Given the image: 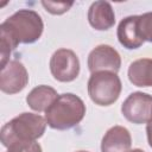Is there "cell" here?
Here are the masks:
<instances>
[{
  "instance_id": "16",
  "label": "cell",
  "mask_w": 152,
  "mask_h": 152,
  "mask_svg": "<svg viewBox=\"0 0 152 152\" xmlns=\"http://www.w3.org/2000/svg\"><path fill=\"white\" fill-rule=\"evenodd\" d=\"M44 8L51 14H63L69 11L72 6V2H56V1H42Z\"/></svg>"
},
{
  "instance_id": "2",
  "label": "cell",
  "mask_w": 152,
  "mask_h": 152,
  "mask_svg": "<svg viewBox=\"0 0 152 152\" xmlns=\"http://www.w3.org/2000/svg\"><path fill=\"white\" fill-rule=\"evenodd\" d=\"M86 115V104L81 97L72 93L58 95L53 103L45 110L48 126L53 129L65 131L78 125Z\"/></svg>"
},
{
  "instance_id": "5",
  "label": "cell",
  "mask_w": 152,
  "mask_h": 152,
  "mask_svg": "<svg viewBox=\"0 0 152 152\" xmlns=\"http://www.w3.org/2000/svg\"><path fill=\"white\" fill-rule=\"evenodd\" d=\"M50 71L59 82H71L80 74V61L76 53L69 49H58L50 59Z\"/></svg>"
},
{
  "instance_id": "20",
  "label": "cell",
  "mask_w": 152,
  "mask_h": 152,
  "mask_svg": "<svg viewBox=\"0 0 152 152\" xmlns=\"http://www.w3.org/2000/svg\"><path fill=\"white\" fill-rule=\"evenodd\" d=\"M6 152H7V151H6Z\"/></svg>"
},
{
  "instance_id": "8",
  "label": "cell",
  "mask_w": 152,
  "mask_h": 152,
  "mask_svg": "<svg viewBox=\"0 0 152 152\" xmlns=\"http://www.w3.org/2000/svg\"><path fill=\"white\" fill-rule=\"evenodd\" d=\"M28 83V74L24 64L19 61H10L1 68L0 89L6 94H17Z\"/></svg>"
},
{
  "instance_id": "11",
  "label": "cell",
  "mask_w": 152,
  "mask_h": 152,
  "mask_svg": "<svg viewBox=\"0 0 152 152\" xmlns=\"http://www.w3.org/2000/svg\"><path fill=\"white\" fill-rule=\"evenodd\" d=\"M138 19L139 15L126 17L119 23L118 26V31H116L118 39L120 44L128 50L138 49L144 44V39L139 33Z\"/></svg>"
},
{
  "instance_id": "14",
  "label": "cell",
  "mask_w": 152,
  "mask_h": 152,
  "mask_svg": "<svg viewBox=\"0 0 152 152\" xmlns=\"http://www.w3.org/2000/svg\"><path fill=\"white\" fill-rule=\"evenodd\" d=\"M138 27L141 38L150 43H152V12H146L139 15Z\"/></svg>"
},
{
  "instance_id": "15",
  "label": "cell",
  "mask_w": 152,
  "mask_h": 152,
  "mask_svg": "<svg viewBox=\"0 0 152 152\" xmlns=\"http://www.w3.org/2000/svg\"><path fill=\"white\" fill-rule=\"evenodd\" d=\"M7 152H43L42 146L37 141H24L11 145Z\"/></svg>"
},
{
  "instance_id": "13",
  "label": "cell",
  "mask_w": 152,
  "mask_h": 152,
  "mask_svg": "<svg viewBox=\"0 0 152 152\" xmlns=\"http://www.w3.org/2000/svg\"><path fill=\"white\" fill-rule=\"evenodd\" d=\"M128 78L133 86L152 87V59L141 58L129 64Z\"/></svg>"
},
{
  "instance_id": "10",
  "label": "cell",
  "mask_w": 152,
  "mask_h": 152,
  "mask_svg": "<svg viewBox=\"0 0 152 152\" xmlns=\"http://www.w3.org/2000/svg\"><path fill=\"white\" fill-rule=\"evenodd\" d=\"M132 145L131 133L122 126L110 127L102 138L101 152H128Z\"/></svg>"
},
{
  "instance_id": "1",
  "label": "cell",
  "mask_w": 152,
  "mask_h": 152,
  "mask_svg": "<svg viewBox=\"0 0 152 152\" xmlns=\"http://www.w3.org/2000/svg\"><path fill=\"white\" fill-rule=\"evenodd\" d=\"M44 30L42 17L33 10H19L0 24L1 38V68L10 59V55L18 44L37 42Z\"/></svg>"
},
{
  "instance_id": "7",
  "label": "cell",
  "mask_w": 152,
  "mask_h": 152,
  "mask_svg": "<svg viewBox=\"0 0 152 152\" xmlns=\"http://www.w3.org/2000/svg\"><path fill=\"white\" fill-rule=\"evenodd\" d=\"M120 66L121 57L119 52L110 45H97L88 56V69L91 74L99 71H112L118 74Z\"/></svg>"
},
{
  "instance_id": "12",
  "label": "cell",
  "mask_w": 152,
  "mask_h": 152,
  "mask_svg": "<svg viewBox=\"0 0 152 152\" xmlns=\"http://www.w3.org/2000/svg\"><path fill=\"white\" fill-rule=\"evenodd\" d=\"M57 97L58 94L52 87L42 84L34 87L27 94L26 102L31 109L36 112H45Z\"/></svg>"
},
{
  "instance_id": "3",
  "label": "cell",
  "mask_w": 152,
  "mask_h": 152,
  "mask_svg": "<svg viewBox=\"0 0 152 152\" xmlns=\"http://www.w3.org/2000/svg\"><path fill=\"white\" fill-rule=\"evenodd\" d=\"M46 125L45 118L39 114L21 113L2 126L0 132L1 142L8 148L15 142L36 141L44 134Z\"/></svg>"
},
{
  "instance_id": "17",
  "label": "cell",
  "mask_w": 152,
  "mask_h": 152,
  "mask_svg": "<svg viewBox=\"0 0 152 152\" xmlns=\"http://www.w3.org/2000/svg\"><path fill=\"white\" fill-rule=\"evenodd\" d=\"M146 134H147L148 145H150L151 148H152V116H151V119L148 120V122L146 124Z\"/></svg>"
},
{
  "instance_id": "4",
  "label": "cell",
  "mask_w": 152,
  "mask_h": 152,
  "mask_svg": "<svg viewBox=\"0 0 152 152\" xmlns=\"http://www.w3.org/2000/svg\"><path fill=\"white\" fill-rule=\"evenodd\" d=\"M122 84L118 74L112 71H99L90 75L88 81V94L91 101L99 106H110L120 96Z\"/></svg>"
},
{
  "instance_id": "19",
  "label": "cell",
  "mask_w": 152,
  "mask_h": 152,
  "mask_svg": "<svg viewBox=\"0 0 152 152\" xmlns=\"http://www.w3.org/2000/svg\"><path fill=\"white\" fill-rule=\"evenodd\" d=\"M77 152H88V151H77Z\"/></svg>"
},
{
  "instance_id": "9",
  "label": "cell",
  "mask_w": 152,
  "mask_h": 152,
  "mask_svg": "<svg viewBox=\"0 0 152 152\" xmlns=\"http://www.w3.org/2000/svg\"><path fill=\"white\" fill-rule=\"evenodd\" d=\"M88 21L97 31H107L115 24V13L108 1H95L88 11Z\"/></svg>"
},
{
  "instance_id": "6",
  "label": "cell",
  "mask_w": 152,
  "mask_h": 152,
  "mask_svg": "<svg viewBox=\"0 0 152 152\" xmlns=\"http://www.w3.org/2000/svg\"><path fill=\"white\" fill-rule=\"evenodd\" d=\"M121 113L132 124H147L152 116V95L134 91L121 104Z\"/></svg>"
},
{
  "instance_id": "18",
  "label": "cell",
  "mask_w": 152,
  "mask_h": 152,
  "mask_svg": "<svg viewBox=\"0 0 152 152\" xmlns=\"http://www.w3.org/2000/svg\"><path fill=\"white\" fill-rule=\"evenodd\" d=\"M128 152H145V151H142V150H140V148H133V150H131V151H128Z\"/></svg>"
}]
</instances>
